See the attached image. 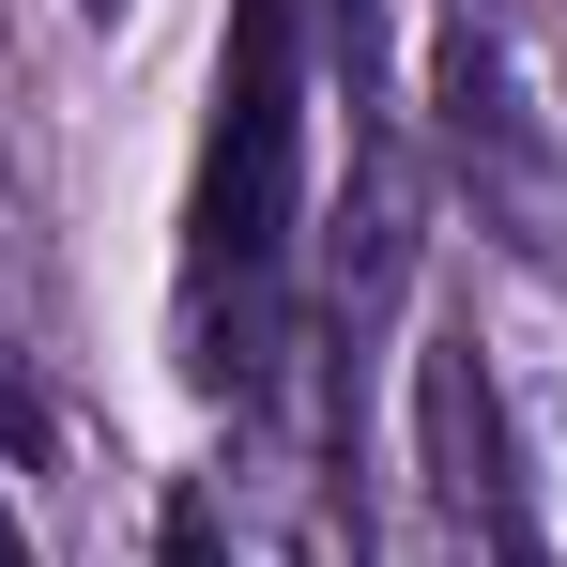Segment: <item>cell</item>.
<instances>
[{
	"label": "cell",
	"mask_w": 567,
	"mask_h": 567,
	"mask_svg": "<svg viewBox=\"0 0 567 567\" xmlns=\"http://www.w3.org/2000/svg\"><path fill=\"white\" fill-rule=\"evenodd\" d=\"M291 261H307V0H230L215 47V123L185 185V261H169V338L199 399H277L291 369Z\"/></svg>",
	"instance_id": "obj_1"
},
{
	"label": "cell",
	"mask_w": 567,
	"mask_h": 567,
	"mask_svg": "<svg viewBox=\"0 0 567 567\" xmlns=\"http://www.w3.org/2000/svg\"><path fill=\"white\" fill-rule=\"evenodd\" d=\"M430 107H445V154H461V185L475 215L506 230V246H537L553 261L567 246V154H553V123H537V93H522V62H506V31L491 16H445V62H430Z\"/></svg>",
	"instance_id": "obj_2"
},
{
	"label": "cell",
	"mask_w": 567,
	"mask_h": 567,
	"mask_svg": "<svg viewBox=\"0 0 567 567\" xmlns=\"http://www.w3.org/2000/svg\"><path fill=\"white\" fill-rule=\"evenodd\" d=\"M154 567H230V506H215V491H169V522H154Z\"/></svg>",
	"instance_id": "obj_3"
},
{
	"label": "cell",
	"mask_w": 567,
	"mask_h": 567,
	"mask_svg": "<svg viewBox=\"0 0 567 567\" xmlns=\"http://www.w3.org/2000/svg\"><path fill=\"white\" fill-rule=\"evenodd\" d=\"M31 322V199H16V154H0V338Z\"/></svg>",
	"instance_id": "obj_4"
},
{
	"label": "cell",
	"mask_w": 567,
	"mask_h": 567,
	"mask_svg": "<svg viewBox=\"0 0 567 567\" xmlns=\"http://www.w3.org/2000/svg\"><path fill=\"white\" fill-rule=\"evenodd\" d=\"M0 567H31V553H16V522H0Z\"/></svg>",
	"instance_id": "obj_5"
},
{
	"label": "cell",
	"mask_w": 567,
	"mask_h": 567,
	"mask_svg": "<svg viewBox=\"0 0 567 567\" xmlns=\"http://www.w3.org/2000/svg\"><path fill=\"white\" fill-rule=\"evenodd\" d=\"M78 16H123V0H78Z\"/></svg>",
	"instance_id": "obj_6"
}]
</instances>
